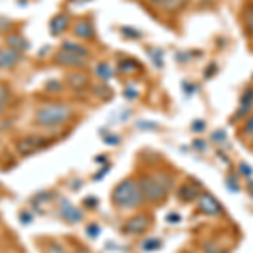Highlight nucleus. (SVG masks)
Masks as SVG:
<instances>
[{
	"label": "nucleus",
	"mask_w": 253,
	"mask_h": 253,
	"mask_svg": "<svg viewBox=\"0 0 253 253\" xmlns=\"http://www.w3.org/2000/svg\"><path fill=\"white\" fill-rule=\"evenodd\" d=\"M59 214L64 221H69V223H80L81 219H83V213H81V210H78L76 206H73L68 199H63V201H61Z\"/></svg>",
	"instance_id": "nucleus-6"
},
{
	"label": "nucleus",
	"mask_w": 253,
	"mask_h": 253,
	"mask_svg": "<svg viewBox=\"0 0 253 253\" xmlns=\"http://www.w3.org/2000/svg\"><path fill=\"white\" fill-rule=\"evenodd\" d=\"M150 224V218L147 214H137L133 218H130L124 226H122V231L125 235H140L147 231Z\"/></svg>",
	"instance_id": "nucleus-5"
},
{
	"label": "nucleus",
	"mask_w": 253,
	"mask_h": 253,
	"mask_svg": "<svg viewBox=\"0 0 253 253\" xmlns=\"http://www.w3.org/2000/svg\"><path fill=\"white\" fill-rule=\"evenodd\" d=\"M10 26V22L9 20H5V19H2L0 17V31H3V29H7V27Z\"/></svg>",
	"instance_id": "nucleus-30"
},
{
	"label": "nucleus",
	"mask_w": 253,
	"mask_h": 253,
	"mask_svg": "<svg viewBox=\"0 0 253 253\" xmlns=\"http://www.w3.org/2000/svg\"><path fill=\"white\" fill-rule=\"evenodd\" d=\"M0 51H2V49H0Z\"/></svg>",
	"instance_id": "nucleus-34"
},
{
	"label": "nucleus",
	"mask_w": 253,
	"mask_h": 253,
	"mask_svg": "<svg viewBox=\"0 0 253 253\" xmlns=\"http://www.w3.org/2000/svg\"><path fill=\"white\" fill-rule=\"evenodd\" d=\"M61 51L69 52V54L81 56V58H88V56H89V52H88L86 47L81 46V44L71 42V41H66V42H63V46H61Z\"/></svg>",
	"instance_id": "nucleus-16"
},
{
	"label": "nucleus",
	"mask_w": 253,
	"mask_h": 253,
	"mask_svg": "<svg viewBox=\"0 0 253 253\" xmlns=\"http://www.w3.org/2000/svg\"><path fill=\"white\" fill-rule=\"evenodd\" d=\"M243 132L245 133H253V115L248 118V122H247V125H245Z\"/></svg>",
	"instance_id": "nucleus-27"
},
{
	"label": "nucleus",
	"mask_w": 253,
	"mask_h": 253,
	"mask_svg": "<svg viewBox=\"0 0 253 253\" xmlns=\"http://www.w3.org/2000/svg\"><path fill=\"white\" fill-rule=\"evenodd\" d=\"M142 248H144L145 252H154V250H159L161 248V240H157V238H149V240H145L144 245H142Z\"/></svg>",
	"instance_id": "nucleus-21"
},
{
	"label": "nucleus",
	"mask_w": 253,
	"mask_h": 253,
	"mask_svg": "<svg viewBox=\"0 0 253 253\" xmlns=\"http://www.w3.org/2000/svg\"><path fill=\"white\" fill-rule=\"evenodd\" d=\"M96 75L101 80H112L113 78V69L108 66V63H101L96 66Z\"/></svg>",
	"instance_id": "nucleus-19"
},
{
	"label": "nucleus",
	"mask_w": 253,
	"mask_h": 253,
	"mask_svg": "<svg viewBox=\"0 0 253 253\" xmlns=\"http://www.w3.org/2000/svg\"><path fill=\"white\" fill-rule=\"evenodd\" d=\"M46 253H66V250H64V248L58 243H51V245H47Z\"/></svg>",
	"instance_id": "nucleus-25"
},
{
	"label": "nucleus",
	"mask_w": 253,
	"mask_h": 253,
	"mask_svg": "<svg viewBox=\"0 0 253 253\" xmlns=\"http://www.w3.org/2000/svg\"><path fill=\"white\" fill-rule=\"evenodd\" d=\"M125 95L128 96V98H135V96H137V91H130V89H126Z\"/></svg>",
	"instance_id": "nucleus-31"
},
{
	"label": "nucleus",
	"mask_w": 253,
	"mask_h": 253,
	"mask_svg": "<svg viewBox=\"0 0 253 253\" xmlns=\"http://www.w3.org/2000/svg\"><path fill=\"white\" fill-rule=\"evenodd\" d=\"M66 83H68V86L73 88V89H83V88L88 86L89 80L84 73L76 71V73H69V75L66 76Z\"/></svg>",
	"instance_id": "nucleus-11"
},
{
	"label": "nucleus",
	"mask_w": 253,
	"mask_h": 253,
	"mask_svg": "<svg viewBox=\"0 0 253 253\" xmlns=\"http://www.w3.org/2000/svg\"><path fill=\"white\" fill-rule=\"evenodd\" d=\"M69 115H71V110L66 105L61 103H49L46 107H41L36 113V124L44 125V126H52L59 125L63 122H66Z\"/></svg>",
	"instance_id": "nucleus-3"
},
{
	"label": "nucleus",
	"mask_w": 253,
	"mask_h": 253,
	"mask_svg": "<svg viewBox=\"0 0 253 253\" xmlns=\"http://www.w3.org/2000/svg\"><path fill=\"white\" fill-rule=\"evenodd\" d=\"M203 247H205V253H226L223 248H219L218 245L213 243V242H208V243L203 245Z\"/></svg>",
	"instance_id": "nucleus-23"
},
{
	"label": "nucleus",
	"mask_w": 253,
	"mask_h": 253,
	"mask_svg": "<svg viewBox=\"0 0 253 253\" xmlns=\"http://www.w3.org/2000/svg\"><path fill=\"white\" fill-rule=\"evenodd\" d=\"M186 253H187V252H186Z\"/></svg>",
	"instance_id": "nucleus-35"
},
{
	"label": "nucleus",
	"mask_w": 253,
	"mask_h": 253,
	"mask_svg": "<svg viewBox=\"0 0 253 253\" xmlns=\"http://www.w3.org/2000/svg\"><path fill=\"white\" fill-rule=\"evenodd\" d=\"M76 253H88L86 250H76Z\"/></svg>",
	"instance_id": "nucleus-32"
},
{
	"label": "nucleus",
	"mask_w": 253,
	"mask_h": 253,
	"mask_svg": "<svg viewBox=\"0 0 253 253\" xmlns=\"http://www.w3.org/2000/svg\"><path fill=\"white\" fill-rule=\"evenodd\" d=\"M199 210L206 214H211V216H216V214H221V206L219 203L216 201L211 194H199Z\"/></svg>",
	"instance_id": "nucleus-7"
},
{
	"label": "nucleus",
	"mask_w": 253,
	"mask_h": 253,
	"mask_svg": "<svg viewBox=\"0 0 253 253\" xmlns=\"http://www.w3.org/2000/svg\"><path fill=\"white\" fill-rule=\"evenodd\" d=\"M242 22H243V27H245L247 36L253 38V2H248L247 5L243 7Z\"/></svg>",
	"instance_id": "nucleus-12"
},
{
	"label": "nucleus",
	"mask_w": 253,
	"mask_h": 253,
	"mask_svg": "<svg viewBox=\"0 0 253 253\" xmlns=\"http://www.w3.org/2000/svg\"><path fill=\"white\" fill-rule=\"evenodd\" d=\"M19 59H20L19 52L14 51V49H9V51H0V68L14 66Z\"/></svg>",
	"instance_id": "nucleus-17"
},
{
	"label": "nucleus",
	"mask_w": 253,
	"mask_h": 253,
	"mask_svg": "<svg viewBox=\"0 0 253 253\" xmlns=\"http://www.w3.org/2000/svg\"><path fill=\"white\" fill-rule=\"evenodd\" d=\"M54 61L59 64H64V66H84V64H86V58L69 54V52H64V51H59L58 54L54 56Z\"/></svg>",
	"instance_id": "nucleus-9"
},
{
	"label": "nucleus",
	"mask_w": 253,
	"mask_h": 253,
	"mask_svg": "<svg viewBox=\"0 0 253 253\" xmlns=\"http://www.w3.org/2000/svg\"><path fill=\"white\" fill-rule=\"evenodd\" d=\"M177 196H179V199H181V201L191 203V201H194V199L199 198V191L196 189L193 184H182L181 187H179Z\"/></svg>",
	"instance_id": "nucleus-15"
},
{
	"label": "nucleus",
	"mask_w": 253,
	"mask_h": 253,
	"mask_svg": "<svg viewBox=\"0 0 253 253\" xmlns=\"http://www.w3.org/2000/svg\"><path fill=\"white\" fill-rule=\"evenodd\" d=\"M46 145H47V140L41 135L24 137L17 142V152L20 156H31V154L38 152V150H41Z\"/></svg>",
	"instance_id": "nucleus-4"
},
{
	"label": "nucleus",
	"mask_w": 253,
	"mask_h": 253,
	"mask_svg": "<svg viewBox=\"0 0 253 253\" xmlns=\"http://www.w3.org/2000/svg\"><path fill=\"white\" fill-rule=\"evenodd\" d=\"M75 34L78 36V38H81V39H91L93 34H95L91 22H89V20H86V19H83V20H80V22H76Z\"/></svg>",
	"instance_id": "nucleus-14"
},
{
	"label": "nucleus",
	"mask_w": 253,
	"mask_h": 253,
	"mask_svg": "<svg viewBox=\"0 0 253 253\" xmlns=\"http://www.w3.org/2000/svg\"><path fill=\"white\" fill-rule=\"evenodd\" d=\"M193 130L194 132H201V130H205V122H194Z\"/></svg>",
	"instance_id": "nucleus-29"
},
{
	"label": "nucleus",
	"mask_w": 253,
	"mask_h": 253,
	"mask_svg": "<svg viewBox=\"0 0 253 253\" xmlns=\"http://www.w3.org/2000/svg\"><path fill=\"white\" fill-rule=\"evenodd\" d=\"M253 107V88H247L242 95V100H240V108L236 110V115L233 117V120H240L242 117L247 115L250 112V108Z\"/></svg>",
	"instance_id": "nucleus-8"
},
{
	"label": "nucleus",
	"mask_w": 253,
	"mask_h": 253,
	"mask_svg": "<svg viewBox=\"0 0 253 253\" xmlns=\"http://www.w3.org/2000/svg\"><path fill=\"white\" fill-rule=\"evenodd\" d=\"M7 42L10 44V47L14 49V51H22V49L29 47V44L26 42V39L20 38V36H17V34L9 36V38H7Z\"/></svg>",
	"instance_id": "nucleus-18"
},
{
	"label": "nucleus",
	"mask_w": 253,
	"mask_h": 253,
	"mask_svg": "<svg viewBox=\"0 0 253 253\" xmlns=\"http://www.w3.org/2000/svg\"><path fill=\"white\" fill-rule=\"evenodd\" d=\"M149 2L157 7H161V9H164L166 12L174 14V12H179V10L184 9L186 3L189 2V0H149Z\"/></svg>",
	"instance_id": "nucleus-10"
},
{
	"label": "nucleus",
	"mask_w": 253,
	"mask_h": 253,
	"mask_svg": "<svg viewBox=\"0 0 253 253\" xmlns=\"http://www.w3.org/2000/svg\"><path fill=\"white\" fill-rule=\"evenodd\" d=\"M137 68H138V64L132 59H125L120 63V71L125 73V75H132V73H135Z\"/></svg>",
	"instance_id": "nucleus-20"
},
{
	"label": "nucleus",
	"mask_w": 253,
	"mask_h": 253,
	"mask_svg": "<svg viewBox=\"0 0 253 253\" xmlns=\"http://www.w3.org/2000/svg\"><path fill=\"white\" fill-rule=\"evenodd\" d=\"M138 184H140L144 198L149 199L150 203H161L166 199L170 186H172V181H170L169 175L157 174L150 175V177H142V181Z\"/></svg>",
	"instance_id": "nucleus-2"
},
{
	"label": "nucleus",
	"mask_w": 253,
	"mask_h": 253,
	"mask_svg": "<svg viewBox=\"0 0 253 253\" xmlns=\"http://www.w3.org/2000/svg\"><path fill=\"white\" fill-rule=\"evenodd\" d=\"M68 24H69V17H68L66 14L56 15V17L51 20V26H49V27H51V34H52V36L63 34V32L66 31Z\"/></svg>",
	"instance_id": "nucleus-13"
},
{
	"label": "nucleus",
	"mask_w": 253,
	"mask_h": 253,
	"mask_svg": "<svg viewBox=\"0 0 253 253\" xmlns=\"http://www.w3.org/2000/svg\"><path fill=\"white\" fill-rule=\"evenodd\" d=\"M7 100H9V89L3 86V84H0V108L7 103Z\"/></svg>",
	"instance_id": "nucleus-24"
},
{
	"label": "nucleus",
	"mask_w": 253,
	"mask_h": 253,
	"mask_svg": "<svg viewBox=\"0 0 253 253\" xmlns=\"http://www.w3.org/2000/svg\"><path fill=\"white\" fill-rule=\"evenodd\" d=\"M98 231H100V228L98 226H95V224H89V228H88V233H89V236H98Z\"/></svg>",
	"instance_id": "nucleus-28"
},
{
	"label": "nucleus",
	"mask_w": 253,
	"mask_h": 253,
	"mask_svg": "<svg viewBox=\"0 0 253 253\" xmlns=\"http://www.w3.org/2000/svg\"><path fill=\"white\" fill-rule=\"evenodd\" d=\"M46 89H49V91H52V89H54V91H59L61 84L58 83V81H49V83L46 84Z\"/></svg>",
	"instance_id": "nucleus-26"
},
{
	"label": "nucleus",
	"mask_w": 253,
	"mask_h": 253,
	"mask_svg": "<svg viewBox=\"0 0 253 253\" xmlns=\"http://www.w3.org/2000/svg\"><path fill=\"white\" fill-rule=\"evenodd\" d=\"M122 34L125 38H130V39H140L142 38V32L137 31V29H132V27H122Z\"/></svg>",
	"instance_id": "nucleus-22"
},
{
	"label": "nucleus",
	"mask_w": 253,
	"mask_h": 253,
	"mask_svg": "<svg viewBox=\"0 0 253 253\" xmlns=\"http://www.w3.org/2000/svg\"><path fill=\"white\" fill-rule=\"evenodd\" d=\"M142 189L140 184L133 179H125V181L118 182L112 193V199L113 203L118 208H125V210H130V208H135L142 203Z\"/></svg>",
	"instance_id": "nucleus-1"
},
{
	"label": "nucleus",
	"mask_w": 253,
	"mask_h": 253,
	"mask_svg": "<svg viewBox=\"0 0 253 253\" xmlns=\"http://www.w3.org/2000/svg\"><path fill=\"white\" fill-rule=\"evenodd\" d=\"M73 2H84V0H73Z\"/></svg>",
	"instance_id": "nucleus-33"
}]
</instances>
